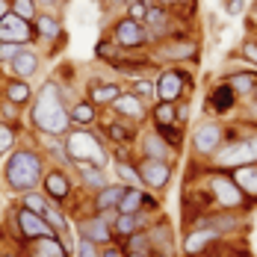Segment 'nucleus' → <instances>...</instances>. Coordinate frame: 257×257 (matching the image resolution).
<instances>
[{"label": "nucleus", "instance_id": "1", "mask_svg": "<svg viewBox=\"0 0 257 257\" xmlns=\"http://www.w3.org/2000/svg\"><path fill=\"white\" fill-rule=\"evenodd\" d=\"M33 124L48 133V136H62L71 130V118H68V106H65V95L59 89L56 80H48L42 86V92L33 101V112H30Z\"/></svg>", "mask_w": 257, "mask_h": 257}, {"label": "nucleus", "instance_id": "2", "mask_svg": "<svg viewBox=\"0 0 257 257\" xmlns=\"http://www.w3.org/2000/svg\"><path fill=\"white\" fill-rule=\"evenodd\" d=\"M65 154L74 163H89V166H98V169H103L109 163L103 139L98 133H92L89 127H77L65 133Z\"/></svg>", "mask_w": 257, "mask_h": 257}, {"label": "nucleus", "instance_id": "3", "mask_svg": "<svg viewBox=\"0 0 257 257\" xmlns=\"http://www.w3.org/2000/svg\"><path fill=\"white\" fill-rule=\"evenodd\" d=\"M6 183L15 189V192H33L36 183L42 180V157L30 148H21L9 157L6 163Z\"/></svg>", "mask_w": 257, "mask_h": 257}, {"label": "nucleus", "instance_id": "4", "mask_svg": "<svg viewBox=\"0 0 257 257\" xmlns=\"http://www.w3.org/2000/svg\"><path fill=\"white\" fill-rule=\"evenodd\" d=\"M248 163H257V133L239 136L231 142L225 139V145L213 154V169H219V172H231V169L248 166Z\"/></svg>", "mask_w": 257, "mask_h": 257}, {"label": "nucleus", "instance_id": "5", "mask_svg": "<svg viewBox=\"0 0 257 257\" xmlns=\"http://www.w3.org/2000/svg\"><path fill=\"white\" fill-rule=\"evenodd\" d=\"M154 86H157V101L178 103L183 98H189V92H192V74L183 65H163L154 80Z\"/></svg>", "mask_w": 257, "mask_h": 257}, {"label": "nucleus", "instance_id": "6", "mask_svg": "<svg viewBox=\"0 0 257 257\" xmlns=\"http://www.w3.org/2000/svg\"><path fill=\"white\" fill-rule=\"evenodd\" d=\"M198 56H201L198 39H186V36L166 39L151 51V59L160 65H189V62H198Z\"/></svg>", "mask_w": 257, "mask_h": 257}, {"label": "nucleus", "instance_id": "7", "mask_svg": "<svg viewBox=\"0 0 257 257\" xmlns=\"http://www.w3.org/2000/svg\"><path fill=\"white\" fill-rule=\"evenodd\" d=\"M210 198H213V204L222 207V210L248 207V198H245V192L233 183L231 172H219V169L210 172Z\"/></svg>", "mask_w": 257, "mask_h": 257}, {"label": "nucleus", "instance_id": "8", "mask_svg": "<svg viewBox=\"0 0 257 257\" xmlns=\"http://www.w3.org/2000/svg\"><path fill=\"white\" fill-rule=\"evenodd\" d=\"M109 39H112L121 51H127V53L151 45L145 24H142V21H133V18H127V15H121V18L112 21V27H109Z\"/></svg>", "mask_w": 257, "mask_h": 257}, {"label": "nucleus", "instance_id": "9", "mask_svg": "<svg viewBox=\"0 0 257 257\" xmlns=\"http://www.w3.org/2000/svg\"><path fill=\"white\" fill-rule=\"evenodd\" d=\"M189 145H192V151L198 157H210L225 145V124L219 121V118H207L201 124H195L192 130V136H189Z\"/></svg>", "mask_w": 257, "mask_h": 257}, {"label": "nucleus", "instance_id": "10", "mask_svg": "<svg viewBox=\"0 0 257 257\" xmlns=\"http://www.w3.org/2000/svg\"><path fill=\"white\" fill-rule=\"evenodd\" d=\"M172 166L175 163H166V160H151V157H142L136 163V172L142 178V186L154 189V192H166L169 180H172Z\"/></svg>", "mask_w": 257, "mask_h": 257}, {"label": "nucleus", "instance_id": "11", "mask_svg": "<svg viewBox=\"0 0 257 257\" xmlns=\"http://www.w3.org/2000/svg\"><path fill=\"white\" fill-rule=\"evenodd\" d=\"M145 30H148V39H151V45H160V42H166V39H175L178 36V30H175V18H172V12L169 9H163V6H148V15H145Z\"/></svg>", "mask_w": 257, "mask_h": 257}, {"label": "nucleus", "instance_id": "12", "mask_svg": "<svg viewBox=\"0 0 257 257\" xmlns=\"http://www.w3.org/2000/svg\"><path fill=\"white\" fill-rule=\"evenodd\" d=\"M36 39V30L33 21L18 18L15 12H6L0 18V42H12V45H30Z\"/></svg>", "mask_w": 257, "mask_h": 257}, {"label": "nucleus", "instance_id": "13", "mask_svg": "<svg viewBox=\"0 0 257 257\" xmlns=\"http://www.w3.org/2000/svg\"><path fill=\"white\" fill-rule=\"evenodd\" d=\"M148 239H151V257H175L178 245H175V231L166 219H157L154 228H148Z\"/></svg>", "mask_w": 257, "mask_h": 257}, {"label": "nucleus", "instance_id": "14", "mask_svg": "<svg viewBox=\"0 0 257 257\" xmlns=\"http://www.w3.org/2000/svg\"><path fill=\"white\" fill-rule=\"evenodd\" d=\"M112 112H115L118 118L130 121V124H142L145 115H148V103H142L133 92H121V95L112 101Z\"/></svg>", "mask_w": 257, "mask_h": 257}, {"label": "nucleus", "instance_id": "15", "mask_svg": "<svg viewBox=\"0 0 257 257\" xmlns=\"http://www.w3.org/2000/svg\"><path fill=\"white\" fill-rule=\"evenodd\" d=\"M139 151L142 157H151V160H166V163H175L178 160V148H172L157 130H148V133H142V142H139Z\"/></svg>", "mask_w": 257, "mask_h": 257}, {"label": "nucleus", "instance_id": "16", "mask_svg": "<svg viewBox=\"0 0 257 257\" xmlns=\"http://www.w3.org/2000/svg\"><path fill=\"white\" fill-rule=\"evenodd\" d=\"M77 228H80V236L83 239H92L95 245H109V239H112V225H109V219L103 213L83 219Z\"/></svg>", "mask_w": 257, "mask_h": 257}, {"label": "nucleus", "instance_id": "17", "mask_svg": "<svg viewBox=\"0 0 257 257\" xmlns=\"http://www.w3.org/2000/svg\"><path fill=\"white\" fill-rule=\"evenodd\" d=\"M18 228H21V233H24L27 239H42V236H59V233L53 231L51 225L39 216V213H33V210H27V207H21L18 210Z\"/></svg>", "mask_w": 257, "mask_h": 257}, {"label": "nucleus", "instance_id": "18", "mask_svg": "<svg viewBox=\"0 0 257 257\" xmlns=\"http://www.w3.org/2000/svg\"><path fill=\"white\" fill-rule=\"evenodd\" d=\"M233 106H236V95H233V89L222 80L219 86H213L210 89V95H207V115L213 118V115H225V112H231Z\"/></svg>", "mask_w": 257, "mask_h": 257}, {"label": "nucleus", "instance_id": "19", "mask_svg": "<svg viewBox=\"0 0 257 257\" xmlns=\"http://www.w3.org/2000/svg\"><path fill=\"white\" fill-rule=\"evenodd\" d=\"M103 133H106V139L115 145V148H130L133 142H136V124H130L124 118H106L103 121Z\"/></svg>", "mask_w": 257, "mask_h": 257}, {"label": "nucleus", "instance_id": "20", "mask_svg": "<svg viewBox=\"0 0 257 257\" xmlns=\"http://www.w3.org/2000/svg\"><path fill=\"white\" fill-rule=\"evenodd\" d=\"M225 83L233 89L236 101H254L257 98V71L248 68V71H236V74H228Z\"/></svg>", "mask_w": 257, "mask_h": 257}, {"label": "nucleus", "instance_id": "21", "mask_svg": "<svg viewBox=\"0 0 257 257\" xmlns=\"http://www.w3.org/2000/svg\"><path fill=\"white\" fill-rule=\"evenodd\" d=\"M216 239H222L219 233L213 231V228H204V225H195L192 231L186 233V239H183V251L186 257H195V254H204V248L210 242H216Z\"/></svg>", "mask_w": 257, "mask_h": 257}, {"label": "nucleus", "instance_id": "22", "mask_svg": "<svg viewBox=\"0 0 257 257\" xmlns=\"http://www.w3.org/2000/svg\"><path fill=\"white\" fill-rule=\"evenodd\" d=\"M233 183L245 192L248 204L257 201V163H248V166H239V169H231Z\"/></svg>", "mask_w": 257, "mask_h": 257}, {"label": "nucleus", "instance_id": "23", "mask_svg": "<svg viewBox=\"0 0 257 257\" xmlns=\"http://www.w3.org/2000/svg\"><path fill=\"white\" fill-rule=\"evenodd\" d=\"M127 192V183H106L103 189H98V195H95V210L98 213H112L118 201H121V195Z\"/></svg>", "mask_w": 257, "mask_h": 257}, {"label": "nucleus", "instance_id": "24", "mask_svg": "<svg viewBox=\"0 0 257 257\" xmlns=\"http://www.w3.org/2000/svg\"><path fill=\"white\" fill-rule=\"evenodd\" d=\"M42 183H45L48 198H53V201H65L68 192H71V180L65 178V172H59V169H51L48 175H42Z\"/></svg>", "mask_w": 257, "mask_h": 257}, {"label": "nucleus", "instance_id": "25", "mask_svg": "<svg viewBox=\"0 0 257 257\" xmlns=\"http://www.w3.org/2000/svg\"><path fill=\"white\" fill-rule=\"evenodd\" d=\"M39 53H33L30 48H21V51L15 53V59L9 62V68H12V74L18 80H30L36 71H39Z\"/></svg>", "mask_w": 257, "mask_h": 257}, {"label": "nucleus", "instance_id": "26", "mask_svg": "<svg viewBox=\"0 0 257 257\" xmlns=\"http://www.w3.org/2000/svg\"><path fill=\"white\" fill-rule=\"evenodd\" d=\"M145 228V219L139 213H115V222H112V236H121L127 239L130 233L142 231Z\"/></svg>", "mask_w": 257, "mask_h": 257}, {"label": "nucleus", "instance_id": "27", "mask_svg": "<svg viewBox=\"0 0 257 257\" xmlns=\"http://www.w3.org/2000/svg\"><path fill=\"white\" fill-rule=\"evenodd\" d=\"M121 95V86L118 83H95L89 89V98L86 101L95 103V106H112V101Z\"/></svg>", "mask_w": 257, "mask_h": 257}, {"label": "nucleus", "instance_id": "28", "mask_svg": "<svg viewBox=\"0 0 257 257\" xmlns=\"http://www.w3.org/2000/svg\"><path fill=\"white\" fill-rule=\"evenodd\" d=\"M68 118H71V124H77V127H92V124L98 121V106L89 103V101H77L68 109Z\"/></svg>", "mask_w": 257, "mask_h": 257}, {"label": "nucleus", "instance_id": "29", "mask_svg": "<svg viewBox=\"0 0 257 257\" xmlns=\"http://www.w3.org/2000/svg\"><path fill=\"white\" fill-rule=\"evenodd\" d=\"M33 30H36V36H39V39H48V42H53V39H59V36H62V24L53 18L51 12H42V15H36Z\"/></svg>", "mask_w": 257, "mask_h": 257}, {"label": "nucleus", "instance_id": "30", "mask_svg": "<svg viewBox=\"0 0 257 257\" xmlns=\"http://www.w3.org/2000/svg\"><path fill=\"white\" fill-rule=\"evenodd\" d=\"M145 207V189L142 186H127V192L121 195V201L115 207V213H142Z\"/></svg>", "mask_w": 257, "mask_h": 257}, {"label": "nucleus", "instance_id": "31", "mask_svg": "<svg viewBox=\"0 0 257 257\" xmlns=\"http://www.w3.org/2000/svg\"><path fill=\"white\" fill-rule=\"evenodd\" d=\"M33 257H68L65 245L59 242V236H42V239H33Z\"/></svg>", "mask_w": 257, "mask_h": 257}, {"label": "nucleus", "instance_id": "32", "mask_svg": "<svg viewBox=\"0 0 257 257\" xmlns=\"http://www.w3.org/2000/svg\"><path fill=\"white\" fill-rule=\"evenodd\" d=\"M151 118H154V127H163V124H178V106L169 101H157L151 106Z\"/></svg>", "mask_w": 257, "mask_h": 257}, {"label": "nucleus", "instance_id": "33", "mask_svg": "<svg viewBox=\"0 0 257 257\" xmlns=\"http://www.w3.org/2000/svg\"><path fill=\"white\" fill-rule=\"evenodd\" d=\"M77 172L80 178H83V183L89 186V189H103L106 186V175H103V169H98V166H89V163H77Z\"/></svg>", "mask_w": 257, "mask_h": 257}, {"label": "nucleus", "instance_id": "34", "mask_svg": "<svg viewBox=\"0 0 257 257\" xmlns=\"http://www.w3.org/2000/svg\"><path fill=\"white\" fill-rule=\"evenodd\" d=\"M6 101H12L15 106H24L33 101V89L27 86V80H12L6 83Z\"/></svg>", "mask_w": 257, "mask_h": 257}, {"label": "nucleus", "instance_id": "35", "mask_svg": "<svg viewBox=\"0 0 257 257\" xmlns=\"http://www.w3.org/2000/svg\"><path fill=\"white\" fill-rule=\"evenodd\" d=\"M112 172H115V178L121 180V183H127V186H142V178H139V172H136V163L115 160V163H112Z\"/></svg>", "mask_w": 257, "mask_h": 257}, {"label": "nucleus", "instance_id": "36", "mask_svg": "<svg viewBox=\"0 0 257 257\" xmlns=\"http://www.w3.org/2000/svg\"><path fill=\"white\" fill-rule=\"evenodd\" d=\"M124 251H127V254H151V239H148V231L142 228V231L130 233L127 239H124Z\"/></svg>", "mask_w": 257, "mask_h": 257}, {"label": "nucleus", "instance_id": "37", "mask_svg": "<svg viewBox=\"0 0 257 257\" xmlns=\"http://www.w3.org/2000/svg\"><path fill=\"white\" fill-rule=\"evenodd\" d=\"M136 98L142 103H157V86H154V80H142V77H136L133 80V89H130Z\"/></svg>", "mask_w": 257, "mask_h": 257}, {"label": "nucleus", "instance_id": "38", "mask_svg": "<svg viewBox=\"0 0 257 257\" xmlns=\"http://www.w3.org/2000/svg\"><path fill=\"white\" fill-rule=\"evenodd\" d=\"M36 3H39V0H9V12H15V15L24 18V21H36V15H39Z\"/></svg>", "mask_w": 257, "mask_h": 257}, {"label": "nucleus", "instance_id": "39", "mask_svg": "<svg viewBox=\"0 0 257 257\" xmlns=\"http://www.w3.org/2000/svg\"><path fill=\"white\" fill-rule=\"evenodd\" d=\"M154 6H163V9H180V12H195V0H151Z\"/></svg>", "mask_w": 257, "mask_h": 257}, {"label": "nucleus", "instance_id": "40", "mask_svg": "<svg viewBox=\"0 0 257 257\" xmlns=\"http://www.w3.org/2000/svg\"><path fill=\"white\" fill-rule=\"evenodd\" d=\"M148 0H133V3H127V18H133V21H145V15H148Z\"/></svg>", "mask_w": 257, "mask_h": 257}, {"label": "nucleus", "instance_id": "41", "mask_svg": "<svg viewBox=\"0 0 257 257\" xmlns=\"http://www.w3.org/2000/svg\"><path fill=\"white\" fill-rule=\"evenodd\" d=\"M24 207L42 216V213H45V207H48V201H45V198H42L39 192H24Z\"/></svg>", "mask_w": 257, "mask_h": 257}, {"label": "nucleus", "instance_id": "42", "mask_svg": "<svg viewBox=\"0 0 257 257\" xmlns=\"http://www.w3.org/2000/svg\"><path fill=\"white\" fill-rule=\"evenodd\" d=\"M239 56H242L245 62H251V65L257 68V39H251V36H248V39L242 42V48H239Z\"/></svg>", "mask_w": 257, "mask_h": 257}, {"label": "nucleus", "instance_id": "43", "mask_svg": "<svg viewBox=\"0 0 257 257\" xmlns=\"http://www.w3.org/2000/svg\"><path fill=\"white\" fill-rule=\"evenodd\" d=\"M77 257H101V251H98V245H95L92 239H83V236H80V242H77Z\"/></svg>", "mask_w": 257, "mask_h": 257}, {"label": "nucleus", "instance_id": "44", "mask_svg": "<svg viewBox=\"0 0 257 257\" xmlns=\"http://www.w3.org/2000/svg\"><path fill=\"white\" fill-rule=\"evenodd\" d=\"M24 45H12V42H0V62H12L15 53L21 51Z\"/></svg>", "mask_w": 257, "mask_h": 257}, {"label": "nucleus", "instance_id": "45", "mask_svg": "<svg viewBox=\"0 0 257 257\" xmlns=\"http://www.w3.org/2000/svg\"><path fill=\"white\" fill-rule=\"evenodd\" d=\"M12 142H15V130L9 124H0V151H9Z\"/></svg>", "mask_w": 257, "mask_h": 257}, {"label": "nucleus", "instance_id": "46", "mask_svg": "<svg viewBox=\"0 0 257 257\" xmlns=\"http://www.w3.org/2000/svg\"><path fill=\"white\" fill-rule=\"evenodd\" d=\"M175 106H178V124H180V127H183V124H189V112H192V106H189V98L178 101Z\"/></svg>", "mask_w": 257, "mask_h": 257}, {"label": "nucleus", "instance_id": "47", "mask_svg": "<svg viewBox=\"0 0 257 257\" xmlns=\"http://www.w3.org/2000/svg\"><path fill=\"white\" fill-rule=\"evenodd\" d=\"M245 9H248L245 0H225V12L233 15V18H236V15H245Z\"/></svg>", "mask_w": 257, "mask_h": 257}, {"label": "nucleus", "instance_id": "48", "mask_svg": "<svg viewBox=\"0 0 257 257\" xmlns=\"http://www.w3.org/2000/svg\"><path fill=\"white\" fill-rule=\"evenodd\" d=\"M101 257H127V251H124V245H106Z\"/></svg>", "mask_w": 257, "mask_h": 257}, {"label": "nucleus", "instance_id": "49", "mask_svg": "<svg viewBox=\"0 0 257 257\" xmlns=\"http://www.w3.org/2000/svg\"><path fill=\"white\" fill-rule=\"evenodd\" d=\"M6 12H9V0H0V18H3Z\"/></svg>", "mask_w": 257, "mask_h": 257}, {"label": "nucleus", "instance_id": "50", "mask_svg": "<svg viewBox=\"0 0 257 257\" xmlns=\"http://www.w3.org/2000/svg\"><path fill=\"white\" fill-rule=\"evenodd\" d=\"M106 6H127V0H106Z\"/></svg>", "mask_w": 257, "mask_h": 257}, {"label": "nucleus", "instance_id": "51", "mask_svg": "<svg viewBox=\"0 0 257 257\" xmlns=\"http://www.w3.org/2000/svg\"><path fill=\"white\" fill-rule=\"evenodd\" d=\"M39 3H45V6H56L59 0H39Z\"/></svg>", "mask_w": 257, "mask_h": 257}, {"label": "nucleus", "instance_id": "52", "mask_svg": "<svg viewBox=\"0 0 257 257\" xmlns=\"http://www.w3.org/2000/svg\"><path fill=\"white\" fill-rule=\"evenodd\" d=\"M251 30H254V36H251V39H257V24H251Z\"/></svg>", "mask_w": 257, "mask_h": 257}, {"label": "nucleus", "instance_id": "53", "mask_svg": "<svg viewBox=\"0 0 257 257\" xmlns=\"http://www.w3.org/2000/svg\"><path fill=\"white\" fill-rule=\"evenodd\" d=\"M127 257H151V254H127Z\"/></svg>", "mask_w": 257, "mask_h": 257}, {"label": "nucleus", "instance_id": "54", "mask_svg": "<svg viewBox=\"0 0 257 257\" xmlns=\"http://www.w3.org/2000/svg\"><path fill=\"white\" fill-rule=\"evenodd\" d=\"M127 3H133V0H127ZM148 3H151V0H148Z\"/></svg>", "mask_w": 257, "mask_h": 257}, {"label": "nucleus", "instance_id": "55", "mask_svg": "<svg viewBox=\"0 0 257 257\" xmlns=\"http://www.w3.org/2000/svg\"><path fill=\"white\" fill-rule=\"evenodd\" d=\"M195 257H204V254H195Z\"/></svg>", "mask_w": 257, "mask_h": 257}]
</instances>
